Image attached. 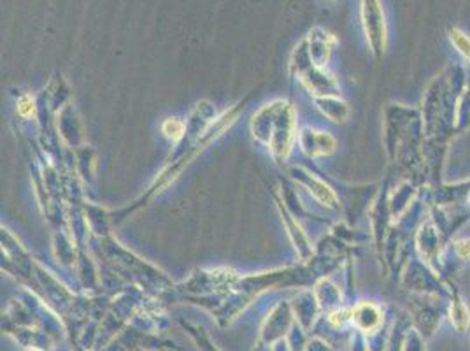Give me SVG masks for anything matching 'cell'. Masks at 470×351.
Returning <instances> with one entry per match:
<instances>
[{
  "instance_id": "obj_1",
  "label": "cell",
  "mask_w": 470,
  "mask_h": 351,
  "mask_svg": "<svg viewBox=\"0 0 470 351\" xmlns=\"http://www.w3.org/2000/svg\"><path fill=\"white\" fill-rule=\"evenodd\" d=\"M360 16L372 51L377 57H381L386 50V39H388L386 18H384V9L381 5V0H360Z\"/></svg>"
},
{
  "instance_id": "obj_2",
  "label": "cell",
  "mask_w": 470,
  "mask_h": 351,
  "mask_svg": "<svg viewBox=\"0 0 470 351\" xmlns=\"http://www.w3.org/2000/svg\"><path fill=\"white\" fill-rule=\"evenodd\" d=\"M447 35L451 44L456 48V51L462 55V58L469 64L470 68V37L464 31L456 29V27H449Z\"/></svg>"
},
{
  "instance_id": "obj_3",
  "label": "cell",
  "mask_w": 470,
  "mask_h": 351,
  "mask_svg": "<svg viewBox=\"0 0 470 351\" xmlns=\"http://www.w3.org/2000/svg\"><path fill=\"white\" fill-rule=\"evenodd\" d=\"M162 130H164V134L167 136L168 140H181V136H183V132H185V125H183V122H179V120H167V122L164 123Z\"/></svg>"
},
{
  "instance_id": "obj_4",
  "label": "cell",
  "mask_w": 470,
  "mask_h": 351,
  "mask_svg": "<svg viewBox=\"0 0 470 351\" xmlns=\"http://www.w3.org/2000/svg\"><path fill=\"white\" fill-rule=\"evenodd\" d=\"M34 99H32L31 95H23V97L20 99V103H18V112H20L22 116L29 118V116L34 114Z\"/></svg>"
},
{
  "instance_id": "obj_5",
  "label": "cell",
  "mask_w": 470,
  "mask_h": 351,
  "mask_svg": "<svg viewBox=\"0 0 470 351\" xmlns=\"http://www.w3.org/2000/svg\"><path fill=\"white\" fill-rule=\"evenodd\" d=\"M455 249H456V253H458L460 258L470 260V239H462V241H458L456 246H455Z\"/></svg>"
}]
</instances>
